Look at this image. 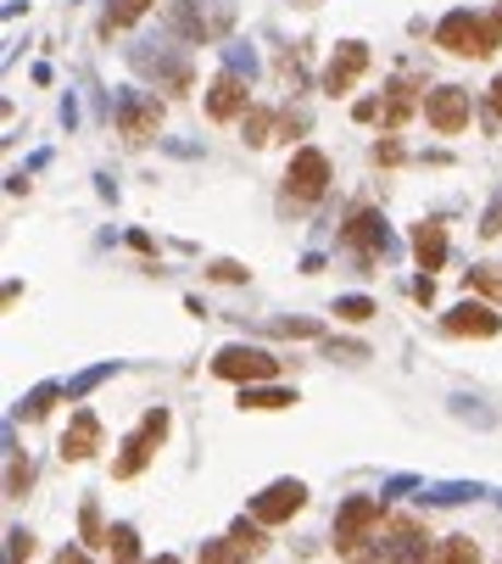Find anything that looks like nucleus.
<instances>
[{
    "mask_svg": "<svg viewBox=\"0 0 502 564\" xmlns=\"http://www.w3.org/2000/svg\"><path fill=\"white\" fill-rule=\"evenodd\" d=\"M441 331L446 336H475V341H491L497 331H502V319H497V308L491 302H458L446 319H441Z\"/></svg>",
    "mask_w": 502,
    "mask_h": 564,
    "instance_id": "11",
    "label": "nucleus"
},
{
    "mask_svg": "<svg viewBox=\"0 0 502 564\" xmlns=\"http://www.w3.org/2000/svg\"><path fill=\"white\" fill-rule=\"evenodd\" d=\"M380 526H385V503H380V497H369V492L346 497V503H340V514H335V553H340V559H351L363 542H374V537H380Z\"/></svg>",
    "mask_w": 502,
    "mask_h": 564,
    "instance_id": "2",
    "label": "nucleus"
},
{
    "mask_svg": "<svg viewBox=\"0 0 502 564\" xmlns=\"http://www.w3.org/2000/svg\"><path fill=\"white\" fill-rule=\"evenodd\" d=\"M246 553H263L268 548V537H263V520H235V531H229Z\"/></svg>",
    "mask_w": 502,
    "mask_h": 564,
    "instance_id": "22",
    "label": "nucleus"
},
{
    "mask_svg": "<svg viewBox=\"0 0 502 564\" xmlns=\"http://www.w3.org/2000/svg\"><path fill=\"white\" fill-rule=\"evenodd\" d=\"M351 118H358V123H369V118H380V101H358V107H351Z\"/></svg>",
    "mask_w": 502,
    "mask_h": 564,
    "instance_id": "35",
    "label": "nucleus"
},
{
    "mask_svg": "<svg viewBox=\"0 0 502 564\" xmlns=\"http://www.w3.org/2000/svg\"><path fill=\"white\" fill-rule=\"evenodd\" d=\"M469 118H475V101H469V89H458V84H441V89L425 96V123L435 134H464Z\"/></svg>",
    "mask_w": 502,
    "mask_h": 564,
    "instance_id": "5",
    "label": "nucleus"
},
{
    "mask_svg": "<svg viewBox=\"0 0 502 564\" xmlns=\"http://www.w3.org/2000/svg\"><path fill=\"white\" fill-rule=\"evenodd\" d=\"M363 73H369V45H363V39H340L335 57H330V68H324V96H346V89L358 84Z\"/></svg>",
    "mask_w": 502,
    "mask_h": 564,
    "instance_id": "9",
    "label": "nucleus"
},
{
    "mask_svg": "<svg viewBox=\"0 0 502 564\" xmlns=\"http://www.w3.org/2000/svg\"><path fill=\"white\" fill-rule=\"evenodd\" d=\"M240 112H246V84H240V73H218L213 89H207V118H213V123H229V118H240Z\"/></svg>",
    "mask_w": 502,
    "mask_h": 564,
    "instance_id": "12",
    "label": "nucleus"
},
{
    "mask_svg": "<svg viewBox=\"0 0 502 564\" xmlns=\"http://www.w3.org/2000/svg\"><path fill=\"white\" fill-rule=\"evenodd\" d=\"M107 531H112V526H100L95 497H84V508H79V537H84V548H107Z\"/></svg>",
    "mask_w": 502,
    "mask_h": 564,
    "instance_id": "18",
    "label": "nucleus"
},
{
    "mask_svg": "<svg viewBox=\"0 0 502 564\" xmlns=\"http://www.w3.org/2000/svg\"><path fill=\"white\" fill-rule=\"evenodd\" d=\"M486 123H491V129L502 123V73L491 79V107H486Z\"/></svg>",
    "mask_w": 502,
    "mask_h": 564,
    "instance_id": "31",
    "label": "nucleus"
},
{
    "mask_svg": "<svg viewBox=\"0 0 502 564\" xmlns=\"http://www.w3.org/2000/svg\"><path fill=\"white\" fill-rule=\"evenodd\" d=\"M28 553H34V537H28V531H12V564H23Z\"/></svg>",
    "mask_w": 502,
    "mask_h": 564,
    "instance_id": "33",
    "label": "nucleus"
},
{
    "mask_svg": "<svg viewBox=\"0 0 502 564\" xmlns=\"http://www.w3.org/2000/svg\"><path fill=\"white\" fill-rule=\"evenodd\" d=\"M213 279H224V286H240L246 268H240V263H213Z\"/></svg>",
    "mask_w": 502,
    "mask_h": 564,
    "instance_id": "32",
    "label": "nucleus"
},
{
    "mask_svg": "<svg viewBox=\"0 0 502 564\" xmlns=\"http://www.w3.org/2000/svg\"><path fill=\"white\" fill-rule=\"evenodd\" d=\"M430 564H480V548H475V537H446Z\"/></svg>",
    "mask_w": 502,
    "mask_h": 564,
    "instance_id": "17",
    "label": "nucleus"
},
{
    "mask_svg": "<svg viewBox=\"0 0 502 564\" xmlns=\"http://www.w3.org/2000/svg\"><path fill=\"white\" fill-rule=\"evenodd\" d=\"M151 7H157V0H118V7H107V17H100V34H118V28H129V23H140Z\"/></svg>",
    "mask_w": 502,
    "mask_h": 564,
    "instance_id": "16",
    "label": "nucleus"
},
{
    "mask_svg": "<svg viewBox=\"0 0 502 564\" xmlns=\"http://www.w3.org/2000/svg\"><path fill=\"white\" fill-rule=\"evenodd\" d=\"M414 101H419V96H414V84H408V79H396V84H391V96H385V129H402V123H408ZM419 107H425V101H419Z\"/></svg>",
    "mask_w": 502,
    "mask_h": 564,
    "instance_id": "15",
    "label": "nucleus"
},
{
    "mask_svg": "<svg viewBox=\"0 0 502 564\" xmlns=\"http://www.w3.org/2000/svg\"><path fill=\"white\" fill-rule=\"evenodd\" d=\"M296 403V392H258V386H240V408H251V413H263V408H290Z\"/></svg>",
    "mask_w": 502,
    "mask_h": 564,
    "instance_id": "19",
    "label": "nucleus"
},
{
    "mask_svg": "<svg viewBox=\"0 0 502 564\" xmlns=\"http://www.w3.org/2000/svg\"><path fill=\"white\" fill-rule=\"evenodd\" d=\"M57 397H62V386H39V392H28V403H23L17 413H23V419H45Z\"/></svg>",
    "mask_w": 502,
    "mask_h": 564,
    "instance_id": "23",
    "label": "nucleus"
},
{
    "mask_svg": "<svg viewBox=\"0 0 502 564\" xmlns=\"http://www.w3.org/2000/svg\"><path fill=\"white\" fill-rule=\"evenodd\" d=\"M168 425H174V419H168V408H151L145 419H140V431L123 442V453L112 458V476L118 481H129V476H140V469L151 464V453H157L163 447V436H168Z\"/></svg>",
    "mask_w": 502,
    "mask_h": 564,
    "instance_id": "3",
    "label": "nucleus"
},
{
    "mask_svg": "<svg viewBox=\"0 0 502 564\" xmlns=\"http://www.w3.org/2000/svg\"><path fill=\"white\" fill-rule=\"evenodd\" d=\"M268 129H274V118H268L263 107H251V112H246V140H251V146H263Z\"/></svg>",
    "mask_w": 502,
    "mask_h": 564,
    "instance_id": "26",
    "label": "nucleus"
},
{
    "mask_svg": "<svg viewBox=\"0 0 502 564\" xmlns=\"http://www.w3.org/2000/svg\"><path fill=\"white\" fill-rule=\"evenodd\" d=\"M107 548H112L118 564H140V537H134V526H112V531H107Z\"/></svg>",
    "mask_w": 502,
    "mask_h": 564,
    "instance_id": "20",
    "label": "nucleus"
},
{
    "mask_svg": "<svg viewBox=\"0 0 502 564\" xmlns=\"http://www.w3.org/2000/svg\"><path fill=\"white\" fill-rule=\"evenodd\" d=\"M430 297H435V279L419 274V279H414V302H430Z\"/></svg>",
    "mask_w": 502,
    "mask_h": 564,
    "instance_id": "34",
    "label": "nucleus"
},
{
    "mask_svg": "<svg viewBox=\"0 0 502 564\" xmlns=\"http://www.w3.org/2000/svg\"><path fill=\"white\" fill-rule=\"evenodd\" d=\"M157 129H163V101L140 96V89H123L118 96V134L129 140V146H140V140H151Z\"/></svg>",
    "mask_w": 502,
    "mask_h": 564,
    "instance_id": "6",
    "label": "nucleus"
},
{
    "mask_svg": "<svg viewBox=\"0 0 502 564\" xmlns=\"http://www.w3.org/2000/svg\"><path fill=\"white\" fill-rule=\"evenodd\" d=\"M435 45L452 57H491L502 45V17H475V12H446L435 23Z\"/></svg>",
    "mask_w": 502,
    "mask_h": 564,
    "instance_id": "1",
    "label": "nucleus"
},
{
    "mask_svg": "<svg viewBox=\"0 0 502 564\" xmlns=\"http://www.w3.org/2000/svg\"><path fill=\"white\" fill-rule=\"evenodd\" d=\"M229 73H246V79H251V73H258V57H251L246 45H235V51H229Z\"/></svg>",
    "mask_w": 502,
    "mask_h": 564,
    "instance_id": "29",
    "label": "nucleus"
},
{
    "mask_svg": "<svg viewBox=\"0 0 502 564\" xmlns=\"http://www.w3.org/2000/svg\"><path fill=\"white\" fill-rule=\"evenodd\" d=\"M57 564H89V559H84V548H62V553H57Z\"/></svg>",
    "mask_w": 502,
    "mask_h": 564,
    "instance_id": "36",
    "label": "nucleus"
},
{
    "mask_svg": "<svg viewBox=\"0 0 502 564\" xmlns=\"http://www.w3.org/2000/svg\"><path fill=\"white\" fill-rule=\"evenodd\" d=\"M374 163H380V168H396V163H402V140H380V146H374Z\"/></svg>",
    "mask_w": 502,
    "mask_h": 564,
    "instance_id": "30",
    "label": "nucleus"
},
{
    "mask_svg": "<svg viewBox=\"0 0 502 564\" xmlns=\"http://www.w3.org/2000/svg\"><path fill=\"white\" fill-rule=\"evenodd\" d=\"M100 447V419L89 413V408H79L73 413V425H68V436H62V458L68 464H79V458H89Z\"/></svg>",
    "mask_w": 502,
    "mask_h": 564,
    "instance_id": "13",
    "label": "nucleus"
},
{
    "mask_svg": "<svg viewBox=\"0 0 502 564\" xmlns=\"http://www.w3.org/2000/svg\"><path fill=\"white\" fill-rule=\"evenodd\" d=\"M330 191V157L324 152H296L290 157V168H285V196L296 202V207H308V202H319Z\"/></svg>",
    "mask_w": 502,
    "mask_h": 564,
    "instance_id": "4",
    "label": "nucleus"
},
{
    "mask_svg": "<svg viewBox=\"0 0 502 564\" xmlns=\"http://www.w3.org/2000/svg\"><path fill=\"white\" fill-rule=\"evenodd\" d=\"M151 564H179V559H151Z\"/></svg>",
    "mask_w": 502,
    "mask_h": 564,
    "instance_id": "37",
    "label": "nucleus"
},
{
    "mask_svg": "<svg viewBox=\"0 0 502 564\" xmlns=\"http://www.w3.org/2000/svg\"><path fill=\"white\" fill-rule=\"evenodd\" d=\"M301 503H308V487H301V481H274L268 492H258V503H251V520L285 526L290 514H301Z\"/></svg>",
    "mask_w": 502,
    "mask_h": 564,
    "instance_id": "10",
    "label": "nucleus"
},
{
    "mask_svg": "<svg viewBox=\"0 0 502 564\" xmlns=\"http://www.w3.org/2000/svg\"><path fill=\"white\" fill-rule=\"evenodd\" d=\"M340 241L358 252V263H374V257H385L391 252V229H385V218L374 213V207H358L346 218V229H340Z\"/></svg>",
    "mask_w": 502,
    "mask_h": 564,
    "instance_id": "7",
    "label": "nucleus"
},
{
    "mask_svg": "<svg viewBox=\"0 0 502 564\" xmlns=\"http://www.w3.org/2000/svg\"><path fill=\"white\" fill-rule=\"evenodd\" d=\"M335 319L363 324V319H374V302H369V297H340V302H335Z\"/></svg>",
    "mask_w": 502,
    "mask_h": 564,
    "instance_id": "25",
    "label": "nucleus"
},
{
    "mask_svg": "<svg viewBox=\"0 0 502 564\" xmlns=\"http://www.w3.org/2000/svg\"><path fill=\"white\" fill-rule=\"evenodd\" d=\"M34 481V469H28V458H12V469H7V492L12 497H23V487Z\"/></svg>",
    "mask_w": 502,
    "mask_h": 564,
    "instance_id": "27",
    "label": "nucleus"
},
{
    "mask_svg": "<svg viewBox=\"0 0 502 564\" xmlns=\"http://www.w3.org/2000/svg\"><path fill=\"white\" fill-rule=\"evenodd\" d=\"M414 257H419V268H425V274L446 263V224H435V218L414 224Z\"/></svg>",
    "mask_w": 502,
    "mask_h": 564,
    "instance_id": "14",
    "label": "nucleus"
},
{
    "mask_svg": "<svg viewBox=\"0 0 502 564\" xmlns=\"http://www.w3.org/2000/svg\"><path fill=\"white\" fill-rule=\"evenodd\" d=\"M464 279H469V291H480V297L502 302V274H491V268H469Z\"/></svg>",
    "mask_w": 502,
    "mask_h": 564,
    "instance_id": "24",
    "label": "nucleus"
},
{
    "mask_svg": "<svg viewBox=\"0 0 502 564\" xmlns=\"http://www.w3.org/2000/svg\"><path fill=\"white\" fill-rule=\"evenodd\" d=\"M213 374H224V381H240V386L274 381V374H279V358H268L263 347H224V352L213 358Z\"/></svg>",
    "mask_w": 502,
    "mask_h": 564,
    "instance_id": "8",
    "label": "nucleus"
},
{
    "mask_svg": "<svg viewBox=\"0 0 502 564\" xmlns=\"http://www.w3.org/2000/svg\"><path fill=\"white\" fill-rule=\"evenodd\" d=\"M480 235L491 241V235H502V191L491 196V207H486V218H480Z\"/></svg>",
    "mask_w": 502,
    "mask_h": 564,
    "instance_id": "28",
    "label": "nucleus"
},
{
    "mask_svg": "<svg viewBox=\"0 0 502 564\" xmlns=\"http://www.w3.org/2000/svg\"><path fill=\"white\" fill-rule=\"evenodd\" d=\"M201 564H251V553L229 537V542H207V548H201Z\"/></svg>",
    "mask_w": 502,
    "mask_h": 564,
    "instance_id": "21",
    "label": "nucleus"
}]
</instances>
